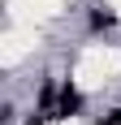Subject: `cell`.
<instances>
[{"instance_id": "1", "label": "cell", "mask_w": 121, "mask_h": 125, "mask_svg": "<svg viewBox=\"0 0 121 125\" xmlns=\"http://www.w3.org/2000/svg\"><path fill=\"white\" fill-rule=\"evenodd\" d=\"M78 108H82V95H78L73 86H65L60 91V104H56V116H73Z\"/></svg>"}, {"instance_id": "3", "label": "cell", "mask_w": 121, "mask_h": 125, "mask_svg": "<svg viewBox=\"0 0 121 125\" xmlns=\"http://www.w3.org/2000/svg\"><path fill=\"white\" fill-rule=\"evenodd\" d=\"M99 125H121V108H117V112H112V116H104V121H99Z\"/></svg>"}, {"instance_id": "2", "label": "cell", "mask_w": 121, "mask_h": 125, "mask_svg": "<svg viewBox=\"0 0 121 125\" xmlns=\"http://www.w3.org/2000/svg\"><path fill=\"white\" fill-rule=\"evenodd\" d=\"M91 26H95V30H99V26H112V13H95V17H91Z\"/></svg>"}]
</instances>
